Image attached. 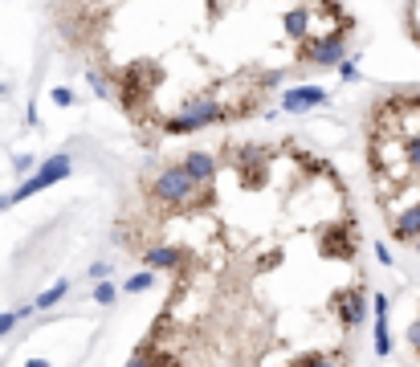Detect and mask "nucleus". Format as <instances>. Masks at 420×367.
I'll list each match as a JSON object with an SVG mask.
<instances>
[{"instance_id":"1","label":"nucleus","mask_w":420,"mask_h":367,"mask_svg":"<svg viewBox=\"0 0 420 367\" xmlns=\"http://www.w3.org/2000/svg\"><path fill=\"white\" fill-rule=\"evenodd\" d=\"M319 253L330 257V261H355L359 257V225H355V217H343V221H334L327 229L319 232Z\"/></svg>"},{"instance_id":"2","label":"nucleus","mask_w":420,"mask_h":367,"mask_svg":"<svg viewBox=\"0 0 420 367\" xmlns=\"http://www.w3.org/2000/svg\"><path fill=\"white\" fill-rule=\"evenodd\" d=\"M330 310H334V319H339V326H343L347 335L359 330V326L368 322V290H363L359 281L334 290V294H330Z\"/></svg>"},{"instance_id":"3","label":"nucleus","mask_w":420,"mask_h":367,"mask_svg":"<svg viewBox=\"0 0 420 367\" xmlns=\"http://www.w3.org/2000/svg\"><path fill=\"white\" fill-rule=\"evenodd\" d=\"M74 172V159L70 155H49L46 163L29 176L25 184H17V192H12V204H21V200H29V196H37V192H46V188H53L57 180H66Z\"/></svg>"},{"instance_id":"4","label":"nucleus","mask_w":420,"mask_h":367,"mask_svg":"<svg viewBox=\"0 0 420 367\" xmlns=\"http://www.w3.org/2000/svg\"><path fill=\"white\" fill-rule=\"evenodd\" d=\"M139 261L143 270H172V274H184L188 270V249L184 245H172V241H163V245H143L139 249Z\"/></svg>"},{"instance_id":"5","label":"nucleus","mask_w":420,"mask_h":367,"mask_svg":"<svg viewBox=\"0 0 420 367\" xmlns=\"http://www.w3.org/2000/svg\"><path fill=\"white\" fill-rule=\"evenodd\" d=\"M372 315H375V326H372L375 355H379V359H388V355H392V330H388L392 302H388V294H372Z\"/></svg>"},{"instance_id":"6","label":"nucleus","mask_w":420,"mask_h":367,"mask_svg":"<svg viewBox=\"0 0 420 367\" xmlns=\"http://www.w3.org/2000/svg\"><path fill=\"white\" fill-rule=\"evenodd\" d=\"M323 102H327V90H323V86H298V90L281 94V110H290V115H302V110L323 106Z\"/></svg>"},{"instance_id":"7","label":"nucleus","mask_w":420,"mask_h":367,"mask_svg":"<svg viewBox=\"0 0 420 367\" xmlns=\"http://www.w3.org/2000/svg\"><path fill=\"white\" fill-rule=\"evenodd\" d=\"M290 367H347V359L339 355H327V351H302V355H294L290 359Z\"/></svg>"},{"instance_id":"8","label":"nucleus","mask_w":420,"mask_h":367,"mask_svg":"<svg viewBox=\"0 0 420 367\" xmlns=\"http://www.w3.org/2000/svg\"><path fill=\"white\" fill-rule=\"evenodd\" d=\"M66 294H70V281H53L49 290H41V294L33 298V306H37V310H49V306H57Z\"/></svg>"},{"instance_id":"9","label":"nucleus","mask_w":420,"mask_h":367,"mask_svg":"<svg viewBox=\"0 0 420 367\" xmlns=\"http://www.w3.org/2000/svg\"><path fill=\"white\" fill-rule=\"evenodd\" d=\"M155 286V270H143V274H131L127 281H123V290L127 294H143V290H151Z\"/></svg>"},{"instance_id":"10","label":"nucleus","mask_w":420,"mask_h":367,"mask_svg":"<svg viewBox=\"0 0 420 367\" xmlns=\"http://www.w3.org/2000/svg\"><path fill=\"white\" fill-rule=\"evenodd\" d=\"M114 298H119V290H114V281H110V277L94 286V302H98V306H114Z\"/></svg>"},{"instance_id":"11","label":"nucleus","mask_w":420,"mask_h":367,"mask_svg":"<svg viewBox=\"0 0 420 367\" xmlns=\"http://www.w3.org/2000/svg\"><path fill=\"white\" fill-rule=\"evenodd\" d=\"M17 310H0V339H4V335H12V326H17Z\"/></svg>"},{"instance_id":"12","label":"nucleus","mask_w":420,"mask_h":367,"mask_svg":"<svg viewBox=\"0 0 420 367\" xmlns=\"http://www.w3.org/2000/svg\"><path fill=\"white\" fill-rule=\"evenodd\" d=\"M86 277H90V281H106V277H110V266H106V261H94L90 270H86Z\"/></svg>"},{"instance_id":"13","label":"nucleus","mask_w":420,"mask_h":367,"mask_svg":"<svg viewBox=\"0 0 420 367\" xmlns=\"http://www.w3.org/2000/svg\"><path fill=\"white\" fill-rule=\"evenodd\" d=\"M127 367H155V355H147V351H139V347H135V355L127 359Z\"/></svg>"},{"instance_id":"14","label":"nucleus","mask_w":420,"mask_h":367,"mask_svg":"<svg viewBox=\"0 0 420 367\" xmlns=\"http://www.w3.org/2000/svg\"><path fill=\"white\" fill-rule=\"evenodd\" d=\"M53 102L57 106H74V90L70 86H53Z\"/></svg>"},{"instance_id":"15","label":"nucleus","mask_w":420,"mask_h":367,"mask_svg":"<svg viewBox=\"0 0 420 367\" xmlns=\"http://www.w3.org/2000/svg\"><path fill=\"white\" fill-rule=\"evenodd\" d=\"M375 261H379V266H392V249H388L383 241H375Z\"/></svg>"},{"instance_id":"16","label":"nucleus","mask_w":420,"mask_h":367,"mask_svg":"<svg viewBox=\"0 0 420 367\" xmlns=\"http://www.w3.org/2000/svg\"><path fill=\"white\" fill-rule=\"evenodd\" d=\"M155 367H180V359L172 351H155Z\"/></svg>"},{"instance_id":"17","label":"nucleus","mask_w":420,"mask_h":367,"mask_svg":"<svg viewBox=\"0 0 420 367\" xmlns=\"http://www.w3.org/2000/svg\"><path fill=\"white\" fill-rule=\"evenodd\" d=\"M408 343H412V351H420V319H412L408 326Z\"/></svg>"},{"instance_id":"18","label":"nucleus","mask_w":420,"mask_h":367,"mask_svg":"<svg viewBox=\"0 0 420 367\" xmlns=\"http://www.w3.org/2000/svg\"><path fill=\"white\" fill-rule=\"evenodd\" d=\"M29 168H33V155H17L12 159V172H29Z\"/></svg>"},{"instance_id":"19","label":"nucleus","mask_w":420,"mask_h":367,"mask_svg":"<svg viewBox=\"0 0 420 367\" xmlns=\"http://www.w3.org/2000/svg\"><path fill=\"white\" fill-rule=\"evenodd\" d=\"M334 70H339V78H355V61H351V57H347L343 66H334Z\"/></svg>"},{"instance_id":"20","label":"nucleus","mask_w":420,"mask_h":367,"mask_svg":"<svg viewBox=\"0 0 420 367\" xmlns=\"http://www.w3.org/2000/svg\"><path fill=\"white\" fill-rule=\"evenodd\" d=\"M25 367H53V364H49V359H29Z\"/></svg>"},{"instance_id":"21","label":"nucleus","mask_w":420,"mask_h":367,"mask_svg":"<svg viewBox=\"0 0 420 367\" xmlns=\"http://www.w3.org/2000/svg\"><path fill=\"white\" fill-rule=\"evenodd\" d=\"M0 208H12V196H0Z\"/></svg>"},{"instance_id":"22","label":"nucleus","mask_w":420,"mask_h":367,"mask_svg":"<svg viewBox=\"0 0 420 367\" xmlns=\"http://www.w3.org/2000/svg\"><path fill=\"white\" fill-rule=\"evenodd\" d=\"M412 249H417V253H420V241H417V245H412Z\"/></svg>"}]
</instances>
